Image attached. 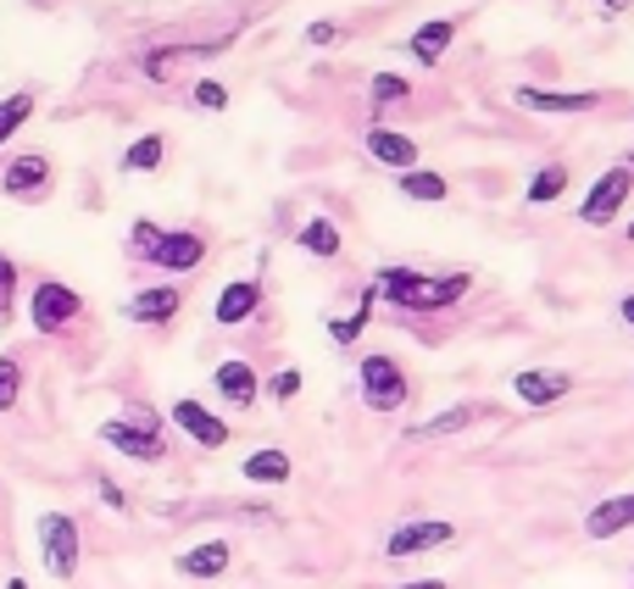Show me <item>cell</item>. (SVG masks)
I'll list each match as a JSON object with an SVG mask.
<instances>
[{"mask_svg":"<svg viewBox=\"0 0 634 589\" xmlns=\"http://www.w3.org/2000/svg\"><path fill=\"white\" fill-rule=\"evenodd\" d=\"M401 195H407V201H446L451 184L440 173H428V167H407L401 173Z\"/></svg>","mask_w":634,"mask_h":589,"instance_id":"25","label":"cell"},{"mask_svg":"<svg viewBox=\"0 0 634 589\" xmlns=\"http://www.w3.org/2000/svg\"><path fill=\"white\" fill-rule=\"evenodd\" d=\"M512 396L523 406H557L562 396H573V373H551V367H529L512 378Z\"/></svg>","mask_w":634,"mask_h":589,"instance_id":"12","label":"cell"},{"mask_svg":"<svg viewBox=\"0 0 634 589\" xmlns=\"http://www.w3.org/2000/svg\"><path fill=\"white\" fill-rule=\"evenodd\" d=\"M451 39H457V23H446V17H434V23H423L418 34H412V57L423 62V67H434L446 51H451Z\"/></svg>","mask_w":634,"mask_h":589,"instance_id":"20","label":"cell"},{"mask_svg":"<svg viewBox=\"0 0 634 589\" xmlns=\"http://www.w3.org/2000/svg\"><path fill=\"white\" fill-rule=\"evenodd\" d=\"M629 195H634V173H629V167H607V173L591 184V195H584L579 223H584V228H607V223L629 206Z\"/></svg>","mask_w":634,"mask_h":589,"instance_id":"5","label":"cell"},{"mask_svg":"<svg viewBox=\"0 0 634 589\" xmlns=\"http://www.w3.org/2000/svg\"><path fill=\"white\" fill-rule=\"evenodd\" d=\"M0 189L7 195H17V201H39L45 189H51V156H17V162H7V173H0Z\"/></svg>","mask_w":634,"mask_h":589,"instance_id":"14","label":"cell"},{"mask_svg":"<svg viewBox=\"0 0 634 589\" xmlns=\"http://www.w3.org/2000/svg\"><path fill=\"white\" fill-rule=\"evenodd\" d=\"M618 312H623V323L634 328V294H623V306H618Z\"/></svg>","mask_w":634,"mask_h":589,"instance_id":"38","label":"cell"},{"mask_svg":"<svg viewBox=\"0 0 634 589\" xmlns=\"http://www.w3.org/2000/svg\"><path fill=\"white\" fill-rule=\"evenodd\" d=\"M28 117H34V95H7V101H0V145H7Z\"/></svg>","mask_w":634,"mask_h":589,"instance_id":"29","label":"cell"},{"mask_svg":"<svg viewBox=\"0 0 634 589\" xmlns=\"http://www.w3.org/2000/svg\"><path fill=\"white\" fill-rule=\"evenodd\" d=\"M373 301H378V284L362 289V306H357L351 317H334V323H328V339H334V346H351V339H362V328L373 323Z\"/></svg>","mask_w":634,"mask_h":589,"instance_id":"21","label":"cell"},{"mask_svg":"<svg viewBox=\"0 0 634 589\" xmlns=\"http://www.w3.org/2000/svg\"><path fill=\"white\" fill-rule=\"evenodd\" d=\"M601 7H607V12H623V7H629V0H601Z\"/></svg>","mask_w":634,"mask_h":589,"instance_id":"39","label":"cell"},{"mask_svg":"<svg viewBox=\"0 0 634 589\" xmlns=\"http://www.w3.org/2000/svg\"><path fill=\"white\" fill-rule=\"evenodd\" d=\"M401 589H446V578H418V584H401Z\"/></svg>","mask_w":634,"mask_h":589,"instance_id":"37","label":"cell"},{"mask_svg":"<svg viewBox=\"0 0 634 589\" xmlns=\"http://www.w3.org/2000/svg\"><path fill=\"white\" fill-rule=\"evenodd\" d=\"M623 234H629V239H634V217H629V228H623Z\"/></svg>","mask_w":634,"mask_h":589,"instance_id":"41","label":"cell"},{"mask_svg":"<svg viewBox=\"0 0 634 589\" xmlns=\"http://www.w3.org/2000/svg\"><path fill=\"white\" fill-rule=\"evenodd\" d=\"M239 473H246V484H289V456L284 451H251Z\"/></svg>","mask_w":634,"mask_h":589,"instance_id":"23","label":"cell"},{"mask_svg":"<svg viewBox=\"0 0 634 589\" xmlns=\"http://www.w3.org/2000/svg\"><path fill=\"white\" fill-rule=\"evenodd\" d=\"M307 39H312V45H334V39H339V28H334V23H312V28H307Z\"/></svg>","mask_w":634,"mask_h":589,"instance_id":"36","label":"cell"},{"mask_svg":"<svg viewBox=\"0 0 634 589\" xmlns=\"http://www.w3.org/2000/svg\"><path fill=\"white\" fill-rule=\"evenodd\" d=\"M296 245L307 256H339V228L328 217H312L307 228H296Z\"/></svg>","mask_w":634,"mask_h":589,"instance_id":"26","label":"cell"},{"mask_svg":"<svg viewBox=\"0 0 634 589\" xmlns=\"http://www.w3.org/2000/svg\"><path fill=\"white\" fill-rule=\"evenodd\" d=\"M101 439H107V446H117L123 456H134V462H162V456H167L162 423H157L151 412H134V417L107 423V428H101Z\"/></svg>","mask_w":634,"mask_h":589,"instance_id":"3","label":"cell"},{"mask_svg":"<svg viewBox=\"0 0 634 589\" xmlns=\"http://www.w3.org/2000/svg\"><path fill=\"white\" fill-rule=\"evenodd\" d=\"M296 396H301V373L296 367L273 373V401H296Z\"/></svg>","mask_w":634,"mask_h":589,"instance_id":"34","label":"cell"},{"mask_svg":"<svg viewBox=\"0 0 634 589\" xmlns=\"http://www.w3.org/2000/svg\"><path fill=\"white\" fill-rule=\"evenodd\" d=\"M362 401H368L373 412H396V406H407V373H401L396 356H384V351L362 356Z\"/></svg>","mask_w":634,"mask_h":589,"instance_id":"6","label":"cell"},{"mask_svg":"<svg viewBox=\"0 0 634 589\" xmlns=\"http://www.w3.org/2000/svg\"><path fill=\"white\" fill-rule=\"evenodd\" d=\"M173 428H184L201 451H217V446H228V423L212 412V406H201V401H173Z\"/></svg>","mask_w":634,"mask_h":589,"instance_id":"9","label":"cell"},{"mask_svg":"<svg viewBox=\"0 0 634 589\" xmlns=\"http://www.w3.org/2000/svg\"><path fill=\"white\" fill-rule=\"evenodd\" d=\"M39 556H45V567H51V578H62V584L78 578L84 539H78V523L67 512H45L39 517Z\"/></svg>","mask_w":634,"mask_h":589,"instance_id":"2","label":"cell"},{"mask_svg":"<svg viewBox=\"0 0 634 589\" xmlns=\"http://www.w3.org/2000/svg\"><path fill=\"white\" fill-rule=\"evenodd\" d=\"M162 234H167L162 223H151V217H134V223H128V251H134L139 262H151V256L162 251Z\"/></svg>","mask_w":634,"mask_h":589,"instance_id":"27","label":"cell"},{"mask_svg":"<svg viewBox=\"0 0 634 589\" xmlns=\"http://www.w3.org/2000/svg\"><path fill=\"white\" fill-rule=\"evenodd\" d=\"M512 101L523 112H551V117H573V112H596L601 95H584V89H534V84H518Z\"/></svg>","mask_w":634,"mask_h":589,"instance_id":"8","label":"cell"},{"mask_svg":"<svg viewBox=\"0 0 634 589\" xmlns=\"http://www.w3.org/2000/svg\"><path fill=\"white\" fill-rule=\"evenodd\" d=\"M184 57H217V45H195V51H151L145 57V78H173V67L184 62Z\"/></svg>","mask_w":634,"mask_h":589,"instance_id":"28","label":"cell"},{"mask_svg":"<svg viewBox=\"0 0 634 589\" xmlns=\"http://www.w3.org/2000/svg\"><path fill=\"white\" fill-rule=\"evenodd\" d=\"M12 289H17V262L0 256V323L12 317Z\"/></svg>","mask_w":634,"mask_h":589,"instance_id":"33","label":"cell"},{"mask_svg":"<svg viewBox=\"0 0 634 589\" xmlns=\"http://www.w3.org/2000/svg\"><path fill=\"white\" fill-rule=\"evenodd\" d=\"M373 106H401L407 101V95H412V84L401 78V73H373Z\"/></svg>","mask_w":634,"mask_h":589,"instance_id":"30","label":"cell"},{"mask_svg":"<svg viewBox=\"0 0 634 589\" xmlns=\"http://www.w3.org/2000/svg\"><path fill=\"white\" fill-rule=\"evenodd\" d=\"M28 317H34L39 334H62V328H73V323L84 317V301H78V289L45 278V284H34V294H28Z\"/></svg>","mask_w":634,"mask_h":589,"instance_id":"4","label":"cell"},{"mask_svg":"<svg viewBox=\"0 0 634 589\" xmlns=\"http://www.w3.org/2000/svg\"><path fill=\"white\" fill-rule=\"evenodd\" d=\"M484 417H496L490 401H462V406H451V412H440V417L407 428V439H446V434H462V428H473V423H484Z\"/></svg>","mask_w":634,"mask_h":589,"instance_id":"16","label":"cell"},{"mask_svg":"<svg viewBox=\"0 0 634 589\" xmlns=\"http://www.w3.org/2000/svg\"><path fill=\"white\" fill-rule=\"evenodd\" d=\"M257 312H262V284H257V278H239V284H228V289L217 294V323H223V328L251 323Z\"/></svg>","mask_w":634,"mask_h":589,"instance_id":"19","label":"cell"},{"mask_svg":"<svg viewBox=\"0 0 634 589\" xmlns=\"http://www.w3.org/2000/svg\"><path fill=\"white\" fill-rule=\"evenodd\" d=\"M195 106H201V112H223L228 106V89L217 78H201V84H195Z\"/></svg>","mask_w":634,"mask_h":589,"instance_id":"32","label":"cell"},{"mask_svg":"<svg viewBox=\"0 0 634 589\" xmlns=\"http://www.w3.org/2000/svg\"><path fill=\"white\" fill-rule=\"evenodd\" d=\"M562 189H568V167L562 162H551V167H540V173H534L529 178V206H551V201H562Z\"/></svg>","mask_w":634,"mask_h":589,"instance_id":"24","label":"cell"},{"mask_svg":"<svg viewBox=\"0 0 634 589\" xmlns=\"http://www.w3.org/2000/svg\"><path fill=\"white\" fill-rule=\"evenodd\" d=\"M178 306H184V289H178V284H157V289H139L134 301L123 306V317H134V323H151V328H162L167 317H178Z\"/></svg>","mask_w":634,"mask_h":589,"instance_id":"15","label":"cell"},{"mask_svg":"<svg viewBox=\"0 0 634 589\" xmlns=\"http://www.w3.org/2000/svg\"><path fill=\"white\" fill-rule=\"evenodd\" d=\"M95 489H101V501H107L112 512H128V496H123V489H117L112 478H95Z\"/></svg>","mask_w":634,"mask_h":589,"instance_id":"35","label":"cell"},{"mask_svg":"<svg viewBox=\"0 0 634 589\" xmlns=\"http://www.w3.org/2000/svg\"><path fill=\"white\" fill-rule=\"evenodd\" d=\"M373 284H378L384 301L396 306V312H407V317L446 312L451 301H462V294H468V273H457V278H434V273H412V267H378Z\"/></svg>","mask_w":634,"mask_h":589,"instance_id":"1","label":"cell"},{"mask_svg":"<svg viewBox=\"0 0 634 589\" xmlns=\"http://www.w3.org/2000/svg\"><path fill=\"white\" fill-rule=\"evenodd\" d=\"M151 262L167 267V273H195V267L207 262V234L201 228H167L162 234V251Z\"/></svg>","mask_w":634,"mask_h":589,"instance_id":"11","label":"cell"},{"mask_svg":"<svg viewBox=\"0 0 634 589\" xmlns=\"http://www.w3.org/2000/svg\"><path fill=\"white\" fill-rule=\"evenodd\" d=\"M162 162H167V139L162 134H145V139H134L123 151V173H157Z\"/></svg>","mask_w":634,"mask_h":589,"instance_id":"22","label":"cell"},{"mask_svg":"<svg viewBox=\"0 0 634 589\" xmlns=\"http://www.w3.org/2000/svg\"><path fill=\"white\" fill-rule=\"evenodd\" d=\"M228 562H234V546H228V539H201V546L184 551L173 567H178V578H189V584H212V578L228 573Z\"/></svg>","mask_w":634,"mask_h":589,"instance_id":"13","label":"cell"},{"mask_svg":"<svg viewBox=\"0 0 634 589\" xmlns=\"http://www.w3.org/2000/svg\"><path fill=\"white\" fill-rule=\"evenodd\" d=\"M212 384H217V396L234 406V412H257V373H251V362L246 356H228V362H217L212 367Z\"/></svg>","mask_w":634,"mask_h":589,"instance_id":"10","label":"cell"},{"mask_svg":"<svg viewBox=\"0 0 634 589\" xmlns=\"http://www.w3.org/2000/svg\"><path fill=\"white\" fill-rule=\"evenodd\" d=\"M7 589H28V584H23V578H7Z\"/></svg>","mask_w":634,"mask_h":589,"instance_id":"40","label":"cell"},{"mask_svg":"<svg viewBox=\"0 0 634 589\" xmlns=\"http://www.w3.org/2000/svg\"><path fill=\"white\" fill-rule=\"evenodd\" d=\"M23 396V356H0V412H12Z\"/></svg>","mask_w":634,"mask_h":589,"instance_id":"31","label":"cell"},{"mask_svg":"<svg viewBox=\"0 0 634 589\" xmlns=\"http://www.w3.org/2000/svg\"><path fill=\"white\" fill-rule=\"evenodd\" d=\"M451 539H457L451 523H401V528H389L384 556H389V562H407V556H423V551L451 546Z\"/></svg>","mask_w":634,"mask_h":589,"instance_id":"7","label":"cell"},{"mask_svg":"<svg viewBox=\"0 0 634 589\" xmlns=\"http://www.w3.org/2000/svg\"><path fill=\"white\" fill-rule=\"evenodd\" d=\"M362 145H368V156L384 162V167H401V173L418 167V139H407V134H396V128H368Z\"/></svg>","mask_w":634,"mask_h":589,"instance_id":"17","label":"cell"},{"mask_svg":"<svg viewBox=\"0 0 634 589\" xmlns=\"http://www.w3.org/2000/svg\"><path fill=\"white\" fill-rule=\"evenodd\" d=\"M623 528H634V496H607L584 517V539H618Z\"/></svg>","mask_w":634,"mask_h":589,"instance_id":"18","label":"cell"}]
</instances>
